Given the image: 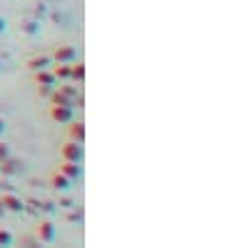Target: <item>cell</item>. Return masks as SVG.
I'll return each mask as SVG.
<instances>
[{
    "label": "cell",
    "mask_w": 225,
    "mask_h": 248,
    "mask_svg": "<svg viewBox=\"0 0 225 248\" xmlns=\"http://www.w3.org/2000/svg\"><path fill=\"white\" fill-rule=\"evenodd\" d=\"M58 170H60V173H65V176H68L70 181H78V178L83 176V168H80L78 160H63Z\"/></svg>",
    "instance_id": "cell-5"
},
{
    "label": "cell",
    "mask_w": 225,
    "mask_h": 248,
    "mask_svg": "<svg viewBox=\"0 0 225 248\" xmlns=\"http://www.w3.org/2000/svg\"><path fill=\"white\" fill-rule=\"evenodd\" d=\"M3 31H5V20H3V18H0V33H3Z\"/></svg>",
    "instance_id": "cell-19"
},
{
    "label": "cell",
    "mask_w": 225,
    "mask_h": 248,
    "mask_svg": "<svg viewBox=\"0 0 225 248\" xmlns=\"http://www.w3.org/2000/svg\"><path fill=\"white\" fill-rule=\"evenodd\" d=\"M35 236L40 243H53L55 241V223L53 221H40L35 228Z\"/></svg>",
    "instance_id": "cell-3"
},
{
    "label": "cell",
    "mask_w": 225,
    "mask_h": 248,
    "mask_svg": "<svg viewBox=\"0 0 225 248\" xmlns=\"http://www.w3.org/2000/svg\"><path fill=\"white\" fill-rule=\"evenodd\" d=\"M50 58H53L55 63H73L75 61V48L73 46H58Z\"/></svg>",
    "instance_id": "cell-4"
},
{
    "label": "cell",
    "mask_w": 225,
    "mask_h": 248,
    "mask_svg": "<svg viewBox=\"0 0 225 248\" xmlns=\"http://www.w3.org/2000/svg\"><path fill=\"white\" fill-rule=\"evenodd\" d=\"M8 155H10V148H8L5 143H0V160H5Z\"/></svg>",
    "instance_id": "cell-16"
},
{
    "label": "cell",
    "mask_w": 225,
    "mask_h": 248,
    "mask_svg": "<svg viewBox=\"0 0 225 248\" xmlns=\"http://www.w3.org/2000/svg\"><path fill=\"white\" fill-rule=\"evenodd\" d=\"M50 118L60 125H65L73 121V106H63V103H50Z\"/></svg>",
    "instance_id": "cell-1"
},
{
    "label": "cell",
    "mask_w": 225,
    "mask_h": 248,
    "mask_svg": "<svg viewBox=\"0 0 225 248\" xmlns=\"http://www.w3.org/2000/svg\"><path fill=\"white\" fill-rule=\"evenodd\" d=\"M5 216V206H3V201H0V218Z\"/></svg>",
    "instance_id": "cell-18"
},
{
    "label": "cell",
    "mask_w": 225,
    "mask_h": 248,
    "mask_svg": "<svg viewBox=\"0 0 225 248\" xmlns=\"http://www.w3.org/2000/svg\"><path fill=\"white\" fill-rule=\"evenodd\" d=\"M70 80L73 83H83L85 80V65L83 63H70Z\"/></svg>",
    "instance_id": "cell-13"
},
{
    "label": "cell",
    "mask_w": 225,
    "mask_h": 248,
    "mask_svg": "<svg viewBox=\"0 0 225 248\" xmlns=\"http://www.w3.org/2000/svg\"><path fill=\"white\" fill-rule=\"evenodd\" d=\"M53 76H55V80H70V63H55Z\"/></svg>",
    "instance_id": "cell-12"
},
{
    "label": "cell",
    "mask_w": 225,
    "mask_h": 248,
    "mask_svg": "<svg viewBox=\"0 0 225 248\" xmlns=\"http://www.w3.org/2000/svg\"><path fill=\"white\" fill-rule=\"evenodd\" d=\"M50 91H53L50 85H38V95H40V98H48V95H50Z\"/></svg>",
    "instance_id": "cell-15"
},
{
    "label": "cell",
    "mask_w": 225,
    "mask_h": 248,
    "mask_svg": "<svg viewBox=\"0 0 225 248\" xmlns=\"http://www.w3.org/2000/svg\"><path fill=\"white\" fill-rule=\"evenodd\" d=\"M13 243V233L5 231V228H0V246H10Z\"/></svg>",
    "instance_id": "cell-14"
},
{
    "label": "cell",
    "mask_w": 225,
    "mask_h": 248,
    "mask_svg": "<svg viewBox=\"0 0 225 248\" xmlns=\"http://www.w3.org/2000/svg\"><path fill=\"white\" fill-rule=\"evenodd\" d=\"M25 33H35V23H28L25 25Z\"/></svg>",
    "instance_id": "cell-17"
},
{
    "label": "cell",
    "mask_w": 225,
    "mask_h": 248,
    "mask_svg": "<svg viewBox=\"0 0 225 248\" xmlns=\"http://www.w3.org/2000/svg\"><path fill=\"white\" fill-rule=\"evenodd\" d=\"M50 186L55 188V191H68V188L73 186V181L65 176V173H60V170H55L53 173V178H50Z\"/></svg>",
    "instance_id": "cell-8"
},
{
    "label": "cell",
    "mask_w": 225,
    "mask_h": 248,
    "mask_svg": "<svg viewBox=\"0 0 225 248\" xmlns=\"http://www.w3.org/2000/svg\"><path fill=\"white\" fill-rule=\"evenodd\" d=\"M60 158L63 160H83V143H78V140H68L63 148H60Z\"/></svg>",
    "instance_id": "cell-2"
},
{
    "label": "cell",
    "mask_w": 225,
    "mask_h": 248,
    "mask_svg": "<svg viewBox=\"0 0 225 248\" xmlns=\"http://www.w3.org/2000/svg\"><path fill=\"white\" fill-rule=\"evenodd\" d=\"M0 201H3L5 211H13V213H20V211L25 208L23 198H20V196H15V193H3V196H0Z\"/></svg>",
    "instance_id": "cell-6"
},
{
    "label": "cell",
    "mask_w": 225,
    "mask_h": 248,
    "mask_svg": "<svg viewBox=\"0 0 225 248\" xmlns=\"http://www.w3.org/2000/svg\"><path fill=\"white\" fill-rule=\"evenodd\" d=\"M3 130H5V121H3V118H0V133H3Z\"/></svg>",
    "instance_id": "cell-20"
},
{
    "label": "cell",
    "mask_w": 225,
    "mask_h": 248,
    "mask_svg": "<svg viewBox=\"0 0 225 248\" xmlns=\"http://www.w3.org/2000/svg\"><path fill=\"white\" fill-rule=\"evenodd\" d=\"M35 83L38 85H50V88H55V76H53V70L50 68H43V70H35Z\"/></svg>",
    "instance_id": "cell-9"
},
{
    "label": "cell",
    "mask_w": 225,
    "mask_h": 248,
    "mask_svg": "<svg viewBox=\"0 0 225 248\" xmlns=\"http://www.w3.org/2000/svg\"><path fill=\"white\" fill-rule=\"evenodd\" d=\"M68 140H78V143H83V140H85V123H73V121H70Z\"/></svg>",
    "instance_id": "cell-11"
},
{
    "label": "cell",
    "mask_w": 225,
    "mask_h": 248,
    "mask_svg": "<svg viewBox=\"0 0 225 248\" xmlns=\"http://www.w3.org/2000/svg\"><path fill=\"white\" fill-rule=\"evenodd\" d=\"M50 63H53L50 55H35V58H30V61H28V68L35 73V70H43V68H50Z\"/></svg>",
    "instance_id": "cell-10"
},
{
    "label": "cell",
    "mask_w": 225,
    "mask_h": 248,
    "mask_svg": "<svg viewBox=\"0 0 225 248\" xmlns=\"http://www.w3.org/2000/svg\"><path fill=\"white\" fill-rule=\"evenodd\" d=\"M20 160H15V158H5V160H0V176H15V173L20 170Z\"/></svg>",
    "instance_id": "cell-7"
}]
</instances>
